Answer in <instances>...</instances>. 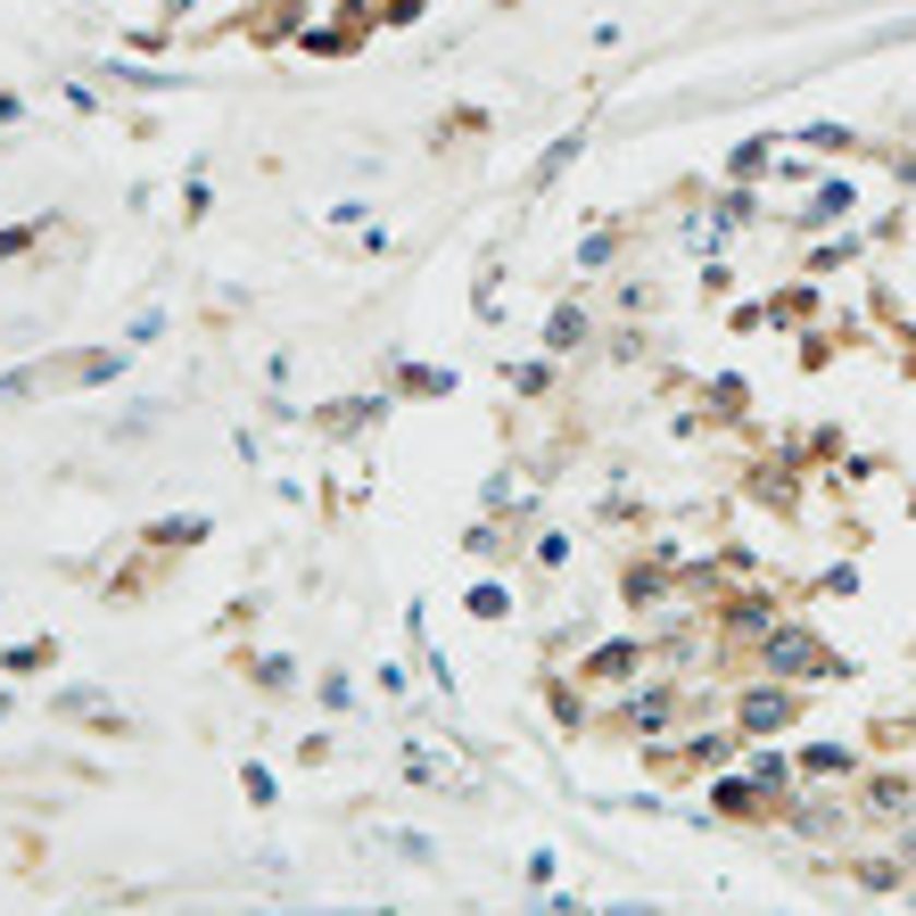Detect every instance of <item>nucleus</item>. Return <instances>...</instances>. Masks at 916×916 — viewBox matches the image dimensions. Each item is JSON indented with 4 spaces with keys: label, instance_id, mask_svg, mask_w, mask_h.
Segmentation results:
<instances>
[{
    "label": "nucleus",
    "instance_id": "obj_1",
    "mask_svg": "<svg viewBox=\"0 0 916 916\" xmlns=\"http://www.w3.org/2000/svg\"><path fill=\"white\" fill-rule=\"evenodd\" d=\"M760 661H768V677H809V669H825V653L801 637V628H776V637L760 644Z\"/></svg>",
    "mask_w": 916,
    "mask_h": 916
},
{
    "label": "nucleus",
    "instance_id": "obj_2",
    "mask_svg": "<svg viewBox=\"0 0 916 916\" xmlns=\"http://www.w3.org/2000/svg\"><path fill=\"white\" fill-rule=\"evenodd\" d=\"M735 718H743L751 735H768V727H785V718H793V693H776V686H768V693H743V711H735Z\"/></svg>",
    "mask_w": 916,
    "mask_h": 916
},
{
    "label": "nucleus",
    "instance_id": "obj_3",
    "mask_svg": "<svg viewBox=\"0 0 916 916\" xmlns=\"http://www.w3.org/2000/svg\"><path fill=\"white\" fill-rule=\"evenodd\" d=\"M58 711H67V718H116V711H108V693H92V686L58 693Z\"/></svg>",
    "mask_w": 916,
    "mask_h": 916
},
{
    "label": "nucleus",
    "instance_id": "obj_4",
    "mask_svg": "<svg viewBox=\"0 0 916 916\" xmlns=\"http://www.w3.org/2000/svg\"><path fill=\"white\" fill-rule=\"evenodd\" d=\"M545 338H554V347H579V338H586V314H579V306H561V314H554V331H545Z\"/></svg>",
    "mask_w": 916,
    "mask_h": 916
},
{
    "label": "nucleus",
    "instance_id": "obj_5",
    "mask_svg": "<svg viewBox=\"0 0 916 916\" xmlns=\"http://www.w3.org/2000/svg\"><path fill=\"white\" fill-rule=\"evenodd\" d=\"M41 240V224H25V231H0V257H17V248H34Z\"/></svg>",
    "mask_w": 916,
    "mask_h": 916
}]
</instances>
